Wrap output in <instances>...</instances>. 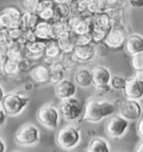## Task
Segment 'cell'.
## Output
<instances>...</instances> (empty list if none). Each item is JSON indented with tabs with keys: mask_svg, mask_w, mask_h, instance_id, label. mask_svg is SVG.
Instances as JSON below:
<instances>
[{
	"mask_svg": "<svg viewBox=\"0 0 143 152\" xmlns=\"http://www.w3.org/2000/svg\"><path fill=\"white\" fill-rule=\"evenodd\" d=\"M116 111L114 104H112L109 101H90L84 107L82 119L83 121L97 123L101 122L105 118H109L113 115Z\"/></svg>",
	"mask_w": 143,
	"mask_h": 152,
	"instance_id": "cell-1",
	"label": "cell"
},
{
	"mask_svg": "<svg viewBox=\"0 0 143 152\" xmlns=\"http://www.w3.org/2000/svg\"><path fill=\"white\" fill-rule=\"evenodd\" d=\"M28 103L29 96L19 92H14V93L5 94V97L1 103V107L5 110L7 115L16 116V115H19L27 107Z\"/></svg>",
	"mask_w": 143,
	"mask_h": 152,
	"instance_id": "cell-2",
	"label": "cell"
},
{
	"mask_svg": "<svg viewBox=\"0 0 143 152\" xmlns=\"http://www.w3.org/2000/svg\"><path fill=\"white\" fill-rule=\"evenodd\" d=\"M56 141L63 150H73L82 141L81 130L74 125H66L58 131Z\"/></svg>",
	"mask_w": 143,
	"mask_h": 152,
	"instance_id": "cell-3",
	"label": "cell"
},
{
	"mask_svg": "<svg viewBox=\"0 0 143 152\" xmlns=\"http://www.w3.org/2000/svg\"><path fill=\"white\" fill-rule=\"evenodd\" d=\"M40 140V131L33 123H26L17 131L15 141L21 147H34Z\"/></svg>",
	"mask_w": 143,
	"mask_h": 152,
	"instance_id": "cell-4",
	"label": "cell"
},
{
	"mask_svg": "<svg viewBox=\"0 0 143 152\" xmlns=\"http://www.w3.org/2000/svg\"><path fill=\"white\" fill-rule=\"evenodd\" d=\"M38 122L48 130H55L61 122L59 110L53 104H46L38 110Z\"/></svg>",
	"mask_w": 143,
	"mask_h": 152,
	"instance_id": "cell-5",
	"label": "cell"
},
{
	"mask_svg": "<svg viewBox=\"0 0 143 152\" xmlns=\"http://www.w3.org/2000/svg\"><path fill=\"white\" fill-rule=\"evenodd\" d=\"M59 113L63 116V119L67 121V122H73L80 119L83 114L84 107H83V103L81 101L76 99V97H71L64 100L59 105Z\"/></svg>",
	"mask_w": 143,
	"mask_h": 152,
	"instance_id": "cell-6",
	"label": "cell"
},
{
	"mask_svg": "<svg viewBox=\"0 0 143 152\" xmlns=\"http://www.w3.org/2000/svg\"><path fill=\"white\" fill-rule=\"evenodd\" d=\"M66 24L71 31L75 35L91 33L93 29L92 24V15L86 16H78V15H71L66 19Z\"/></svg>",
	"mask_w": 143,
	"mask_h": 152,
	"instance_id": "cell-7",
	"label": "cell"
},
{
	"mask_svg": "<svg viewBox=\"0 0 143 152\" xmlns=\"http://www.w3.org/2000/svg\"><path fill=\"white\" fill-rule=\"evenodd\" d=\"M129 121L122 118L121 115H113L105 125V132L111 139H121L128 131Z\"/></svg>",
	"mask_w": 143,
	"mask_h": 152,
	"instance_id": "cell-8",
	"label": "cell"
},
{
	"mask_svg": "<svg viewBox=\"0 0 143 152\" xmlns=\"http://www.w3.org/2000/svg\"><path fill=\"white\" fill-rule=\"evenodd\" d=\"M126 38H128V35L123 27L113 26L110 29V31L106 34V37L103 43L110 48H120L125 44Z\"/></svg>",
	"mask_w": 143,
	"mask_h": 152,
	"instance_id": "cell-9",
	"label": "cell"
},
{
	"mask_svg": "<svg viewBox=\"0 0 143 152\" xmlns=\"http://www.w3.org/2000/svg\"><path fill=\"white\" fill-rule=\"evenodd\" d=\"M142 114V106L139 101L126 100L121 104L120 115L128 121H136Z\"/></svg>",
	"mask_w": 143,
	"mask_h": 152,
	"instance_id": "cell-10",
	"label": "cell"
},
{
	"mask_svg": "<svg viewBox=\"0 0 143 152\" xmlns=\"http://www.w3.org/2000/svg\"><path fill=\"white\" fill-rule=\"evenodd\" d=\"M124 94L126 100L140 101L143 99V80L139 76H135L129 81L124 88Z\"/></svg>",
	"mask_w": 143,
	"mask_h": 152,
	"instance_id": "cell-11",
	"label": "cell"
},
{
	"mask_svg": "<svg viewBox=\"0 0 143 152\" xmlns=\"http://www.w3.org/2000/svg\"><path fill=\"white\" fill-rule=\"evenodd\" d=\"M96 52H97L96 45L94 43H91L87 45H76L73 50V55L78 61V63H85L92 61L95 57Z\"/></svg>",
	"mask_w": 143,
	"mask_h": 152,
	"instance_id": "cell-12",
	"label": "cell"
},
{
	"mask_svg": "<svg viewBox=\"0 0 143 152\" xmlns=\"http://www.w3.org/2000/svg\"><path fill=\"white\" fill-rule=\"evenodd\" d=\"M54 91H55V95L57 96L58 99L64 101L75 96V94H76V85L72 81L65 78V80L61 81L57 84H55Z\"/></svg>",
	"mask_w": 143,
	"mask_h": 152,
	"instance_id": "cell-13",
	"label": "cell"
},
{
	"mask_svg": "<svg viewBox=\"0 0 143 152\" xmlns=\"http://www.w3.org/2000/svg\"><path fill=\"white\" fill-rule=\"evenodd\" d=\"M92 24H93V29L101 31V33L107 34L110 31V29L113 27L112 21L109 14L104 11L101 14H96L92 16Z\"/></svg>",
	"mask_w": 143,
	"mask_h": 152,
	"instance_id": "cell-14",
	"label": "cell"
},
{
	"mask_svg": "<svg viewBox=\"0 0 143 152\" xmlns=\"http://www.w3.org/2000/svg\"><path fill=\"white\" fill-rule=\"evenodd\" d=\"M92 76H93V85L103 86L110 84V80L112 75L111 72L104 66H95L92 69Z\"/></svg>",
	"mask_w": 143,
	"mask_h": 152,
	"instance_id": "cell-15",
	"label": "cell"
},
{
	"mask_svg": "<svg viewBox=\"0 0 143 152\" xmlns=\"http://www.w3.org/2000/svg\"><path fill=\"white\" fill-rule=\"evenodd\" d=\"M124 45L126 52L132 56L139 53H143V36L139 34H132L128 36Z\"/></svg>",
	"mask_w": 143,
	"mask_h": 152,
	"instance_id": "cell-16",
	"label": "cell"
},
{
	"mask_svg": "<svg viewBox=\"0 0 143 152\" xmlns=\"http://www.w3.org/2000/svg\"><path fill=\"white\" fill-rule=\"evenodd\" d=\"M48 42L45 40H40V39H36L34 42L25 44V47L27 50V58H40L44 56V52L46 49Z\"/></svg>",
	"mask_w": 143,
	"mask_h": 152,
	"instance_id": "cell-17",
	"label": "cell"
},
{
	"mask_svg": "<svg viewBox=\"0 0 143 152\" xmlns=\"http://www.w3.org/2000/svg\"><path fill=\"white\" fill-rule=\"evenodd\" d=\"M54 7H55L54 0H42L39 4L38 10H37V14H38L40 20L54 21V19H55Z\"/></svg>",
	"mask_w": 143,
	"mask_h": 152,
	"instance_id": "cell-18",
	"label": "cell"
},
{
	"mask_svg": "<svg viewBox=\"0 0 143 152\" xmlns=\"http://www.w3.org/2000/svg\"><path fill=\"white\" fill-rule=\"evenodd\" d=\"M56 42L63 53H72L76 46V35L71 30H68L59 38H57Z\"/></svg>",
	"mask_w": 143,
	"mask_h": 152,
	"instance_id": "cell-19",
	"label": "cell"
},
{
	"mask_svg": "<svg viewBox=\"0 0 143 152\" xmlns=\"http://www.w3.org/2000/svg\"><path fill=\"white\" fill-rule=\"evenodd\" d=\"M34 33L36 35L37 39L45 40V42L54 40L52 34V21L40 20L37 24V26L35 27V29H34Z\"/></svg>",
	"mask_w": 143,
	"mask_h": 152,
	"instance_id": "cell-20",
	"label": "cell"
},
{
	"mask_svg": "<svg viewBox=\"0 0 143 152\" xmlns=\"http://www.w3.org/2000/svg\"><path fill=\"white\" fill-rule=\"evenodd\" d=\"M30 77L36 83H48L50 82V72L49 67L46 65H38L35 66L30 71Z\"/></svg>",
	"mask_w": 143,
	"mask_h": 152,
	"instance_id": "cell-21",
	"label": "cell"
},
{
	"mask_svg": "<svg viewBox=\"0 0 143 152\" xmlns=\"http://www.w3.org/2000/svg\"><path fill=\"white\" fill-rule=\"evenodd\" d=\"M49 67V72H50V82L54 84H57L61 81L65 80V76H66V68L63 65L62 63L58 61H55L50 64Z\"/></svg>",
	"mask_w": 143,
	"mask_h": 152,
	"instance_id": "cell-22",
	"label": "cell"
},
{
	"mask_svg": "<svg viewBox=\"0 0 143 152\" xmlns=\"http://www.w3.org/2000/svg\"><path fill=\"white\" fill-rule=\"evenodd\" d=\"M62 49L58 46V44L56 40H49L47 43V46H46V49L44 52V56L47 59L48 62H50L52 64L53 62L55 61H58L61 56H62Z\"/></svg>",
	"mask_w": 143,
	"mask_h": 152,
	"instance_id": "cell-23",
	"label": "cell"
},
{
	"mask_svg": "<svg viewBox=\"0 0 143 152\" xmlns=\"http://www.w3.org/2000/svg\"><path fill=\"white\" fill-rule=\"evenodd\" d=\"M39 21H40V18H39L37 12L25 11V12H23V16H21L20 25H21L23 30H34Z\"/></svg>",
	"mask_w": 143,
	"mask_h": 152,
	"instance_id": "cell-24",
	"label": "cell"
},
{
	"mask_svg": "<svg viewBox=\"0 0 143 152\" xmlns=\"http://www.w3.org/2000/svg\"><path fill=\"white\" fill-rule=\"evenodd\" d=\"M75 82L77 85L81 87H90L93 85V76H92V72L87 68H80L75 74Z\"/></svg>",
	"mask_w": 143,
	"mask_h": 152,
	"instance_id": "cell-25",
	"label": "cell"
},
{
	"mask_svg": "<svg viewBox=\"0 0 143 152\" xmlns=\"http://www.w3.org/2000/svg\"><path fill=\"white\" fill-rule=\"evenodd\" d=\"M87 152H111L110 144L103 138H94L90 142Z\"/></svg>",
	"mask_w": 143,
	"mask_h": 152,
	"instance_id": "cell-26",
	"label": "cell"
},
{
	"mask_svg": "<svg viewBox=\"0 0 143 152\" xmlns=\"http://www.w3.org/2000/svg\"><path fill=\"white\" fill-rule=\"evenodd\" d=\"M27 59V58H26ZM25 61V59H24ZM24 61H14V59H10V58H7V61L5 62V65H4V72H5V75H9V76H14L19 74L20 72L23 71V63Z\"/></svg>",
	"mask_w": 143,
	"mask_h": 152,
	"instance_id": "cell-27",
	"label": "cell"
},
{
	"mask_svg": "<svg viewBox=\"0 0 143 152\" xmlns=\"http://www.w3.org/2000/svg\"><path fill=\"white\" fill-rule=\"evenodd\" d=\"M68 5L71 8L72 15H78V16L88 15V10H87L88 0H72Z\"/></svg>",
	"mask_w": 143,
	"mask_h": 152,
	"instance_id": "cell-28",
	"label": "cell"
},
{
	"mask_svg": "<svg viewBox=\"0 0 143 152\" xmlns=\"http://www.w3.org/2000/svg\"><path fill=\"white\" fill-rule=\"evenodd\" d=\"M109 8V5L105 2V0H88V5H87V10L88 15H96L104 12Z\"/></svg>",
	"mask_w": 143,
	"mask_h": 152,
	"instance_id": "cell-29",
	"label": "cell"
},
{
	"mask_svg": "<svg viewBox=\"0 0 143 152\" xmlns=\"http://www.w3.org/2000/svg\"><path fill=\"white\" fill-rule=\"evenodd\" d=\"M68 30H69V28L66 24V20H54V21H52V34L54 40H56L57 38H59Z\"/></svg>",
	"mask_w": 143,
	"mask_h": 152,
	"instance_id": "cell-30",
	"label": "cell"
},
{
	"mask_svg": "<svg viewBox=\"0 0 143 152\" xmlns=\"http://www.w3.org/2000/svg\"><path fill=\"white\" fill-rule=\"evenodd\" d=\"M55 11V19L54 20H66L72 15L71 8L68 4H56L54 7Z\"/></svg>",
	"mask_w": 143,
	"mask_h": 152,
	"instance_id": "cell-31",
	"label": "cell"
},
{
	"mask_svg": "<svg viewBox=\"0 0 143 152\" xmlns=\"http://www.w3.org/2000/svg\"><path fill=\"white\" fill-rule=\"evenodd\" d=\"M106 12L109 14L111 18V21H112V25L113 26H121V23L123 20V10L117 8V7H114V8H107Z\"/></svg>",
	"mask_w": 143,
	"mask_h": 152,
	"instance_id": "cell-32",
	"label": "cell"
},
{
	"mask_svg": "<svg viewBox=\"0 0 143 152\" xmlns=\"http://www.w3.org/2000/svg\"><path fill=\"white\" fill-rule=\"evenodd\" d=\"M59 62L65 66L66 69H72V68H74V67L76 66L77 64H80L78 61L75 58V56L73 55V52L72 53H63L61 58H59Z\"/></svg>",
	"mask_w": 143,
	"mask_h": 152,
	"instance_id": "cell-33",
	"label": "cell"
},
{
	"mask_svg": "<svg viewBox=\"0 0 143 152\" xmlns=\"http://www.w3.org/2000/svg\"><path fill=\"white\" fill-rule=\"evenodd\" d=\"M126 81L124 77L119 75L112 76L110 80V86L112 90L114 91H123L125 88V85H126Z\"/></svg>",
	"mask_w": 143,
	"mask_h": 152,
	"instance_id": "cell-34",
	"label": "cell"
},
{
	"mask_svg": "<svg viewBox=\"0 0 143 152\" xmlns=\"http://www.w3.org/2000/svg\"><path fill=\"white\" fill-rule=\"evenodd\" d=\"M2 11L8 15L15 23H20L21 16H23V11L20 9H18L17 7H7V8H5Z\"/></svg>",
	"mask_w": 143,
	"mask_h": 152,
	"instance_id": "cell-35",
	"label": "cell"
},
{
	"mask_svg": "<svg viewBox=\"0 0 143 152\" xmlns=\"http://www.w3.org/2000/svg\"><path fill=\"white\" fill-rule=\"evenodd\" d=\"M42 0H23V7L25 11L29 12H37Z\"/></svg>",
	"mask_w": 143,
	"mask_h": 152,
	"instance_id": "cell-36",
	"label": "cell"
},
{
	"mask_svg": "<svg viewBox=\"0 0 143 152\" xmlns=\"http://www.w3.org/2000/svg\"><path fill=\"white\" fill-rule=\"evenodd\" d=\"M132 66L136 72H143V53H139V54L133 55Z\"/></svg>",
	"mask_w": 143,
	"mask_h": 152,
	"instance_id": "cell-37",
	"label": "cell"
},
{
	"mask_svg": "<svg viewBox=\"0 0 143 152\" xmlns=\"http://www.w3.org/2000/svg\"><path fill=\"white\" fill-rule=\"evenodd\" d=\"M91 43H93L91 33L76 35V45H87V44Z\"/></svg>",
	"mask_w": 143,
	"mask_h": 152,
	"instance_id": "cell-38",
	"label": "cell"
},
{
	"mask_svg": "<svg viewBox=\"0 0 143 152\" xmlns=\"http://www.w3.org/2000/svg\"><path fill=\"white\" fill-rule=\"evenodd\" d=\"M96 90L98 92V94L101 95H106V94H110L112 88H111L110 84H107V85H103V86H97L96 87Z\"/></svg>",
	"mask_w": 143,
	"mask_h": 152,
	"instance_id": "cell-39",
	"label": "cell"
},
{
	"mask_svg": "<svg viewBox=\"0 0 143 152\" xmlns=\"http://www.w3.org/2000/svg\"><path fill=\"white\" fill-rule=\"evenodd\" d=\"M6 120H7V113H6L5 110L2 109L1 105H0V128H1L2 125H5Z\"/></svg>",
	"mask_w": 143,
	"mask_h": 152,
	"instance_id": "cell-40",
	"label": "cell"
},
{
	"mask_svg": "<svg viewBox=\"0 0 143 152\" xmlns=\"http://www.w3.org/2000/svg\"><path fill=\"white\" fill-rule=\"evenodd\" d=\"M129 4L132 8H142L143 0H129Z\"/></svg>",
	"mask_w": 143,
	"mask_h": 152,
	"instance_id": "cell-41",
	"label": "cell"
},
{
	"mask_svg": "<svg viewBox=\"0 0 143 152\" xmlns=\"http://www.w3.org/2000/svg\"><path fill=\"white\" fill-rule=\"evenodd\" d=\"M7 39H8V36H7V29L0 28V45H2Z\"/></svg>",
	"mask_w": 143,
	"mask_h": 152,
	"instance_id": "cell-42",
	"label": "cell"
},
{
	"mask_svg": "<svg viewBox=\"0 0 143 152\" xmlns=\"http://www.w3.org/2000/svg\"><path fill=\"white\" fill-rule=\"evenodd\" d=\"M7 58H8V57L6 56L4 53L0 52V68H2V67H4V65H5V62L7 61Z\"/></svg>",
	"mask_w": 143,
	"mask_h": 152,
	"instance_id": "cell-43",
	"label": "cell"
},
{
	"mask_svg": "<svg viewBox=\"0 0 143 152\" xmlns=\"http://www.w3.org/2000/svg\"><path fill=\"white\" fill-rule=\"evenodd\" d=\"M138 133H139V135H140L143 140V119L141 120L138 124Z\"/></svg>",
	"mask_w": 143,
	"mask_h": 152,
	"instance_id": "cell-44",
	"label": "cell"
},
{
	"mask_svg": "<svg viewBox=\"0 0 143 152\" xmlns=\"http://www.w3.org/2000/svg\"><path fill=\"white\" fill-rule=\"evenodd\" d=\"M122 0H105V2L109 6H117Z\"/></svg>",
	"mask_w": 143,
	"mask_h": 152,
	"instance_id": "cell-45",
	"label": "cell"
},
{
	"mask_svg": "<svg viewBox=\"0 0 143 152\" xmlns=\"http://www.w3.org/2000/svg\"><path fill=\"white\" fill-rule=\"evenodd\" d=\"M0 152H6V142L0 137Z\"/></svg>",
	"mask_w": 143,
	"mask_h": 152,
	"instance_id": "cell-46",
	"label": "cell"
},
{
	"mask_svg": "<svg viewBox=\"0 0 143 152\" xmlns=\"http://www.w3.org/2000/svg\"><path fill=\"white\" fill-rule=\"evenodd\" d=\"M4 97H5V91H4V88H2V86L0 85V105H1V103H2Z\"/></svg>",
	"mask_w": 143,
	"mask_h": 152,
	"instance_id": "cell-47",
	"label": "cell"
},
{
	"mask_svg": "<svg viewBox=\"0 0 143 152\" xmlns=\"http://www.w3.org/2000/svg\"><path fill=\"white\" fill-rule=\"evenodd\" d=\"M135 152H143V140L138 144V147L135 149Z\"/></svg>",
	"mask_w": 143,
	"mask_h": 152,
	"instance_id": "cell-48",
	"label": "cell"
},
{
	"mask_svg": "<svg viewBox=\"0 0 143 152\" xmlns=\"http://www.w3.org/2000/svg\"><path fill=\"white\" fill-rule=\"evenodd\" d=\"M72 0H54V2L56 4H69Z\"/></svg>",
	"mask_w": 143,
	"mask_h": 152,
	"instance_id": "cell-49",
	"label": "cell"
},
{
	"mask_svg": "<svg viewBox=\"0 0 143 152\" xmlns=\"http://www.w3.org/2000/svg\"><path fill=\"white\" fill-rule=\"evenodd\" d=\"M5 76V72H4V68H0V78Z\"/></svg>",
	"mask_w": 143,
	"mask_h": 152,
	"instance_id": "cell-50",
	"label": "cell"
},
{
	"mask_svg": "<svg viewBox=\"0 0 143 152\" xmlns=\"http://www.w3.org/2000/svg\"><path fill=\"white\" fill-rule=\"evenodd\" d=\"M14 152H17V151H14Z\"/></svg>",
	"mask_w": 143,
	"mask_h": 152,
	"instance_id": "cell-51",
	"label": "cell"
},
{
	"mask_svg": "<svg viewBox=\"0 0 143 152\" xmlns=\"http://www.w3.org/2000/svg\"><path fill=\"white\" fill-rule=\"evenodd\" d=\"M142 111H143V109H142Z\"/></svg>",
	"mask_w": 143,
	"mask_h": 152,
	"instance_id": "cell-52",
	"label": "cell"
}]
</instances>
